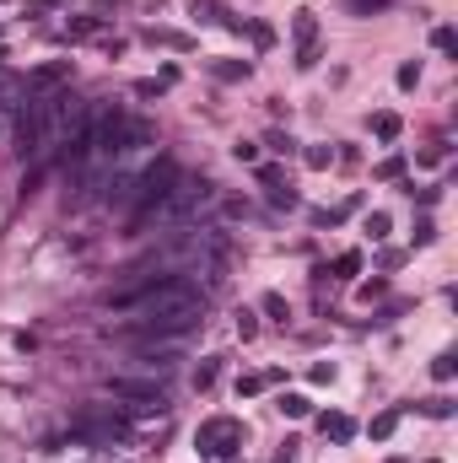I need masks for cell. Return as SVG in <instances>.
<instances>
[{"mask_svg": "<svg viewBox=\"0 0 458 463\" xmlns=\"http://www.w3.org/2000/svg\"><path fill=\"white\" fill-rule=\"evenodd\" d=\"M119 313H130L135 334H189L200 318H205V291L183 275H162V281L141 286V291H119L113 296Z\"/></svg>", "mask_w": 458, "mask_h": 463, "instance_id": "cell-1", "label": "cell"}, {"mask_svg": "<svg viewBox=\"0 0 458 463\" xmlns=\"http://www.w3.org/2000/svg\"><path fill=\"white\" fill-rule=\"evenodd\" d=\"M210 199H216V183H205V178H178L162 199H151V205L135 216V232H151V227H183V221L200 216Z\"/></svg>", "mask_w": 458, "mask_h": 463, "instance_id": "cell-2", "label": "cell"}, {"mask_svg": "<svg viewBox=\"0 0 458 463\" xmlns=\"http://www.w3.org/2000/svg\"><path fill=\"white\" fill-rule=\"evenodd\" d=\"M243 420H232V415H210L205 426L194 431V447H200V458H210V463H227V458H238V447H243Z\"/></svg>", "mask_w": 458, "mask_h": 463, "instance_id": "cell-3", "label": "cell"}, {"mask_svg": "<svg viewBox=\"0 0 458 463\" xmlns=\"http://www.w3.org/2000/svg\"><path fill=\"white\" fill-rule=\"evenodd\" d=\"M65 81H71V60H54V65H44V71L27 76V92L38 98V92H54V86H65Z\"/></svg>", "mask_w": 458, "mask_h": 463, "instance_id": "cell-4", "label": "cell"}, {"mask_svg": "<svg viewBox=\"0 0 458 463\" xmlns=\"http://www.w3.org/2000/svg\"><path fill=\"white\" fill-rule=\"evenodd\" d=\"M318 431H324L329 442H350V437H356V420H350V415H324Z\"/></svg>", "mask_w": 458, "mask_h": 463, "instance_id": "cell-5", "label": "cell"}, {"mask_svg": "<svg viewBox=\"0 0 458 463\" xmlns=\"http://www.w3.org/2000/svg\"><path fill=\"white\" fill-rule=\"evenodd\" d=\"M291 33H297V49H307V43H318V16H313V11H297V22H291Z\"/></svg>", "mask_w": 458, "mask_h": 463, "instance_id": "cell-6", "label": "cell"}, {"mask_svg": "<svg viewBox=\"0 0 458 463\" xmlns=\"http://www.w3.org/2000/svg\"><path fill=\"white\" fill-rule=\"evenodd\" d=\"M248 71H253L248 60H216V65H210V76H216V81H248Z\"/></svg>", "mask_w": 458, "mask_h": 463, "instance_id": "cell-7", "label": "cell"}, {"mask_svg": "<svg viewBox=\"0 0 458 463\" xmlns=\"http://www.w3.org/2000/svg\"><path fill=\"white\" fill-rule=\"evenodd\" d=\"M399 415H404V410H383V415H372V426H367V431H372V442H388V437H394V431H399Z\"/></svg>", "mask_w": 458, "mask_h": 463, "instance_id": "cell-8", "label": "cell"}, {"mask_svg": "<svg viewBox=\"0 0 458 463\" xmlns=\"http://www.w3.org/2000/svg\"><path fill=\"white\" fill-rule=\"evenodd\" d=\"M280 415H286V420H302V415L313 410V404H307V393H280V404H275Z\"/></svg>", "mask_w": 458, "mask_h": 463, "instance_id": "cell-9", "label": "cell"}, {"mask_svg": "<svg viewBox=\"0 0 458 463\" xmlns=\"http://www.w3.org/2000/svg\"><path fill=\"white\" fill-rule=\"evenodd\" d=\"M270 189V205L275 210H297V189H291V183H265Z\"/></svg>", "mask_w": 458, "mask_h": 463, "instance_id": "cell-10", "label": "cell"}, {"mask_svg": "<svg viewBox=\"0 0 458 463\" xmlns=\"http://www.w3.org/2000/svg\"><path fill=\"white\" fill-rule=\"evenodd\" d=\"M367 237H372V243H383V237H388V232H394V221H388V210H372V216H367Z\"/></svg>", "mask_w": 458, "mask_h": 463, "instance_id": "cell-11", "label": "cell"}, {"mask_svg": "<svg viewBox=\"0 0 458 463\" xmlns=\"http://www.w3.org/2000/svg\"><path fill=\"white\" fill-rule=\"evenodd\" d=\"M372 135L377 140H399V113H372Z\"/></svg>", "mask_w": 458, "mask_h": 463, "instance_id": "cell-12", "label": "cell"}, {"mask_svg": "<svg viewBox=\"0 0 458 463\" xmlns=\"http://www.w3.org/2000/svg\"><path fill=\"white\" fill-rule=\"evenodd\" d=\"M259 307H265L275 323H286V318H291V307H286V296H280V291H265V296H259Z\"/></svg>", "mask_w": 458, "mask_h": 463, "instance_id": "cell-13", "label": "cell"}, {"mask_svg": "<svg viewBox=\"0 0 458 463\" xmlns=\"http://www.w3.org/2000/svg\"><path fill=\"white\" fill-rule=\"evenodd\" d=\"M362 275V254H340L335 259V281H356Z\"/></svg>", "mask_w": 458, "mask_h": 463, "instance_id": "cell-14", "label": "cell"}, {"mask_svg": "<svg viewBox=\"0 0 458 463\" xmlns=\"http://www.w3.org/2000/svg\"><path fill=\"white\" fill-rule=\"evenodd\" d=\"M410 243H415V248H432V243H437V221H432V216H421V221H415Z\"/></svg>", "mask_w": 458, "mask_h": 463, "instance_id": "cell-15", "label": "cell"}, {"mask_svg": "<svg viewBox=\"0 0 458 463\" xmlns=\"http://www.w3.org/2000/svg\"><path fill=\"white\" fill-rule=\"evenodd\" d=\"M421 415H432V420H447V415H453V399H447V393H437V399H421Z\"/></svg>", "mask_w": 458, "mask_h": 463, "instance_id": "cell-16", "label": "cell"}, {"mask_svg": "<svg viewBox=\"0 0 458 463\" xmlns=\"http://www.w3.org/2000/svg\"><path fill=\"white\" fill-rule=\"evenodd\" d=\"M146 43H168V49H189V38H183V33H168V27H151V33H146Z\"/></svg>", "mask_w": 458, "mask_h": 463, "instance_id": "cell-17", "label": "cell"}, {"mask_svg": "<svg viewBox=\"0 0 458 463\" xmlns=\"http://www.w3.org/2000/svg\"><path fill=\"white\" fill-rule=\"evenodd\" d=\"M421 86V60H404L399 65V92H415Z\"/></svg>", "mask_w": 458, "mask_h": 463, "instance_id": "cell-18", "label": "cell"}, {"mask_svg": "<svg viewBox=\"0 0 458 463\" xmlns=\"http://www.w3.org/2000/svg\"><path fill=\"white\" fill-rule=\"evenodd\" d=\"M243 27H248L253 49H270V43H275V27H270V22H243Z\"/></svg>", "mask_w": 458, "mask_h": 463, "instance_id": "cell-19", "label": "cell"}, {"mask_svg": "<svg viewBox=\"0 0 458 463\" xmlns=\"http://www.w3.org/2000/svg\"><path fill=\"white\" fill-rule=\"evenodd\" d=\"M265 146L275 151V157H291V151H297V140H291L286 130H270V135H265Z\"/></svg>", "mask_w": 458, "mask_h": 463, "instance_id": "cell-20", "label": "cell"}, {"mask_svg": "<svg viewBox=\"0 0 458 463\" xmlns=\"http://www.w3.org/2000/svg\"><path fill=\"white\" fill-rule=\"evenodd\" d=\"M345 11H356V16H372V11H388V0H340Z\"/></svg>", "mask_w": 458, "mask_h": 463, "instance_id": "cell-21", "label": "cell"}, {"mask_svg": "<svg viewBox=\"0 0 458 463\" xmlns=\"http://www.w3.org/2000/svg\"><path fill=\"white\" fill-rule=\"evenodd\" d=\"M432 43H437V54H458V38H453V27H437V33H432Z\"/></svg>", "mask_w": 458, "mask_h": 463, "instance_id": "cell-22", "label": "cell"}, {"mask_svg": "<svg viewBox=\"0 0 458 463\" xmlns=\"http://www.w3.org/2000/svg\"><path fill=\"white\" fill-rule=\"evenodd\" d=\"M453 372H458L453 355H437V361H432V378H437V383H453Z\"/></svg>", "mask_w": 458, "mask_h": 463, "instance_id": "cell-23", "label": "cell"}, {"mask_svg": "<svg viewBox=\"0 0 458 463\" xmlns=\"http://www.w3.org/2000/svg\"><path fill=\"white\" fill-rule=\"evenodd\" d=\"M232 157H238V162H248V167H253V162H259V140H238V146H232Z\"/></svg>", "mask_w": 458, "mask_h": 463, "instance_id": "cell-24", "label": "cell"}, {"mask_svg": "<svg viewBox=\"0 0 458 463\" xmlns=\"http://www.w3.org/2000/svg\"><path fill=\"white\" fill-rule=\"evenodd\" d=\"M194 16H200V22H216V16H221V0H194Z\"/></svg>", "mask_w": 458, "mask_h": 463, "instance_id": "cell-25", "label": "cell"}, {"mask_svg": "<svg viewBox=\"0 0 458 463\" xmlns=\"http://www.w3.org/2000/svg\"><path fill=\"white\" fill-rule=\"evenodd\" d=\"M216 372H221V361H205L200 372H194V388H210V383H216Z\"/></svg>", "mask_w": 458, "mask_h": 463, "instance_id": "cell-26", "label": "cell"}, {"mask_svg": "<svg viewBox=\"0 0 458 463\" xmlns=\"http://www.w3.org/2000/svg\"><path fill=\"white\" fill-rule=\"evenodd\" d=\"M253 393H265V378H238V399H253Z\"/></svg>", "mask_w": 458, "mask_h": 463, "instance_id": "cell-27", "label": "cell"}, {"mask_svg": "<svg viewBox=\"0 0 458 463\" xmlns=\"http://www.w3.org/2000/svg\"><path fill=\"white\" fill-rule=\"evenodd\" d=\"M318 65V43H307V49H297V71H313Z\"/></svg>", "mask_w": 458, "mask_h": 463, "instance_id": "cell-28", "label": "cell"}, {"mask_svg": "<svg viewBox=\"0 0 458 463\" xmlns=\"http://www.w3.org/2000/svg\"><path fill=\"white\" fill-rule=\"evenodd\" d=\"M329 162H335V151H329V146H313V151H307V167H329Z\"/></svg>", "mask_w": 458, "mask_h": 463, "instance_id": "cell-29", "label": "cell"}, {"mask_svg": "<svg viewBox=\"0 0 458 463\" xmlns=\"http://www.w3.org/2000/svg\"><path fill=\"white\" fill-rule=\"evenodd\" d=\"M238 334H243V340H253V334H259V318H253V313H238Z\"/></svg>", "mask_w": 458, "mask_h": 463, "instance_id": "cell-30", "label": "cell"}, {"mask_svg": "<svg viewBox=\"0 0 458 463\" xmlns=\"http://www.w3.org/2000/svg\"><path fill=\"white\" fill-rule=\"evenodd\" d=\"M92 33H97L92 16H76V22H71V38H92Z\"/></svg>", "mask_w": 458, "mask_h": 463, "instance_id": "cell-31", "label": "cell"}, {"mask_svg": "<svg viewBox=\"0 0 458 463\" xmlns=\"http://www.w3.org/2000/svg\"><path fill=\"white\" fill-rule=\"evenodd\" d=\"M162 92H168L162 81H135V98H162Z\"/></svg>", "mask_w": 458, "mask_h": 463, "instance_id": "cell-32", "label": "cell"}, {"mask_svg": "<svg viewBox=\"0 0 458 463\" xmlns=\"http://www.w3.org/2000/svg\"><path fill=\"white\" fill-rule=\"evenodd\" d=\"M307 378H313V383H335V361H318L313 372H307Z\"/></svg>", "mask_w": 458, "mask_h": 463, "instance_id": "cell-33", "label": "cell"}, {"mask_svg": "<svg viewBox=\"0 0 458 463\" xmlns=\"http://www.w3.org/2000/svg\"><path fill=\"white\" fill-rule=\"evenodd\" d=\"M399 172H404V157H388L383 167H377V178H399Z\"/></svg>", "mask_w": 458, "mask_h": 463, "instance_id": "cell-34", "label": "cell"}, {"mask_svg": "<svg viewBox=\"0 0 458 463\" xmlns=\"http://www.w3.org/2000/svg\"><path fill=\"white\" fill-rule=\"evenodd\" d=\"M383 291H388V281H367V286H362V302H377Z\"/></svg>", "mask_w": 458, "mask_h": 463, "instance_id": "cell-35", "label": "cell"}, {"mask_svg": "<svg viewBox=\"0 0 458 463\" xmlns=\"http://www.w3.org/2000/svg\"><path fill=\"white\" fill-rule=\"evenodd\" d=\"M388 463H404V458H388Z\"/></svg>", "mask_w": 458, "mask_h": 463, "instance_id": "cell-36", "label": "cell"}]
</instances>
